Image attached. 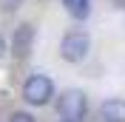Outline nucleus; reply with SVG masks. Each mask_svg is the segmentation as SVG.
<instances>
[{"label":"nucleus","instance_id":"obj_1","mask_svg":"<svg viewBox=\"0 0 125 122\" xmlns=\"http://www.w3.org/2000/svg\"><path fill=\"white\" fill-rule=\"evenodd\" d=\"M57 111L65 122H83L88 114V97L77 88H71V91L60 94V102H57Z\"/></svg>","mask_w":125,"mask_h":122},{"label":"nucleus","instance_id":"obj_2","mask_svg":"<svg viewBox=\"0 0 125 122\" xmlns=\"http://www.w3.org/2000/svg\"><path fill=\"white\" fill-rule=\"evenodd\" d=\"M91 51V37L85 31H68L60 43V57L65 62H83Z\"/></svg>","mask_w":125,"mask_h":122},{"label":"nucleus","instance_id":"obj_3","mask_svg":"<svg viewBox=\"0 0 125 122\" xmlns=\"http://www.w3.org/2000/svg\"><path fill=\"white\" fill-rule=\"evenodd\" d=\"M51 97H54V82H51L46 74H31L23 82V99L29 105L40 108V105H46Z\"/></svg>","mask_w":125,"mask_h":122},{"label":"nucleus","instance_id":"obj_4","mask_svg":"<svg viewBox=\"0 0 125 122\" xmlns=\"http://www.w3.org/2000/svg\"><path fill=\"white\" fill-rule=\"evenodd\" d=\"M31 43H34V29L31 26H20V29H14V40H11V48H14V57H29L31 51Z\"/></svg>","mask_w":125,"mask_h":122},{"label":"nucleus","instance_id":"obj_5","mask_svg":"<svg viewBox=\"0 0 125 122\" xmlns=\"http://www.w3.org/2000/svg\"><path fill=\"white\" fill-rule=\"evenodd\" d=\"M100 114L105 122H125V99H108L102 102Z\"/></svg>","mask_w":125,"mask_h":122},{"label":"nucleus","instance_id":"obj_6","mask_svg":"<svg viewBox=\"0 0 125 122\" xmlns=\"http://www.w3.org/2000/svg\"><path fill=\"white\" fill-rule=\"evenodd\" d=\"M62 6L74 20H85L91 14V0H62Z\"/></svg>","mask_w":125,"mask_h":122},{"label":"nucleus","instance_id":"obj_7","mask_svg":"<svg viewBox=\"0 0 125 122\" xmlns=\"http://www.w3.org/2000/svg\"><path fill=\"white\" fill-rule=\"evenodd\" d=\"M9 122H34V116L26 114V111H14V114L9 116Z\"/></svg>","mask_w":125,"mask_h":122},{"label":"nucleus","instance_id":"obj_8","mask_svg":"<svg viewBox=\"0 0 125 122\" xmlns=\"http://www.w3.org/2000/svg\"><path fill=\"white\" fill-rule=\"evenodd\" d=\"M0 3H3V9H17L20 0H0Z\"/></svg>","mask_w":125,"mask_h":122},{"label":"nucleus","instance_id":"obj_9","mask_svg":"<svg viewBox=\"0 0 125 122\" xmlns=\"http://www.w3.org/2000/svg\"><path fill=\"white\" fill-rule=\"evenodd\" d=\"M3 54H6V40L0 37V57H3Z\"/></svg>","mask_w":125,"mask_h":122},{"label":"nucleus","instance_id":"obj_10","mask_svg":"<svg viewBox=\"0 0 125 122\" xmlns=\"http://www.w3.org/2000/svg\"><path fill=\"white\" fill-rule=\"evenodd\" d=\"M62 122H65V119H62Z\"/></svg>","mask_w":125,"mask_h":122}]
</instances>
